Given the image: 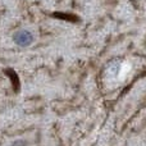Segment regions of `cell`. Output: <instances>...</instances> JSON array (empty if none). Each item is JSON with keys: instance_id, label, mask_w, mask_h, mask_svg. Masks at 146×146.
I'll list each match as a JSON object with an SVG mask.
<instances>
[{"instance_id": "6da1fadb", "label": "cell", "mask_w": 146, "mask_h": 146, "mask_svg": "<svg viewBox=\"0 0 146 146\" xmlns=\"http://www.w3.org/2000/svg\"><path fill=\"white\" fill-rule=\"evenodd\" d=\"M13 41L19 48H28L35 42V35L28 28H19L13 33Z\"/></svg>"}]
</instances>
